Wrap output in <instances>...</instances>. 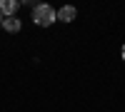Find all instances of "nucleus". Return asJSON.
<instances>
[{
	"label": "nucleus",
	"instance_id": "nucleus-6",
	"mask_svg": "<svg viewBox=\"0 0 125 112\" xmlns=\"http://www.w3.org/2000/svg\"><path fill=\"white\" fill-rule=\"evenodd\" d=\"M123 60H125V45H123Z\"/></svg>",
	"mask_w": 125,
	"mask_h": 112
},
{
	"label": "nucleus",
	"instance_id": "nucleus-2",
	"mask_svg": "<svg viewBox=\"0 0 125 112\" xmlns=\"http://www.w3.org/2000/svg\"><path fill=\"white\" fill-rule=\"evenodd\" d=\"M55 13H58V20H60V23H73V20H75V15H78V10L73 8V5H65V8L55 10Z\"/></svg>",
	"mask_w": 125,
	"mask_h": 112
},
{
	"label": "nucleus",
	"instance_id": "nucleus-5",
	"mask_svg": "<svg viewBox=\"0 0 125 112\" xmlns=\"http://www.w3.org/2000/svg\"><path fill=\"white\" fill-rule=\"evenodd\" d=\"M3 20H5V17H3V13H0V25H3Z\"/></svg>",
	"mask_w": 125,
	"mask_h": 112
},
{
	"label": "nucleus",
	"instance_id": "nucleus-4",
	"mask_svg": "<svg viewBox=\"0 0 125 112\" xmlns=\"http://www.w3.org/2000/svg\"><path fill=\"white\" fill-rule=\"evenodd\" d=\"M3 27L8 30V33H20V20L13 15V17H5L3 20Z\"/></svg>",
	"mask_w": 125,
	"mask_h": 112
},
{
	"label": "nucleus",
	"instance_id": "nucleus-3",
	"mask_svg": "<svg viewBox=\"0 0 125 112\" xmlns=\"http://www.w3.org/2000/svg\"><path fill=\"white\" fill-rule=\"evenodd\" d=\"M18 10V0H0V13L3 17H13Z\"/></svg>",
	"mask_w": 125,
	"mask_h": 112
},
{
	"label": "nucleus",
	"instance_id": "nucleus-1",
	"mask_svg": "<svg viewBox=\"0 0 125 112\" xmlns=\"http://www.w3.org/2000/svg\"><path fill=\"white\" fill-rule=\"evenodd\" d=\"M33 20H35V25L40 27H48V25H53L55 20H58V13H55V8H50V5H35L33 8Z\"/></svg>",
	"mask_w": 125,
	"mask_h": 112
}]
</instances>
